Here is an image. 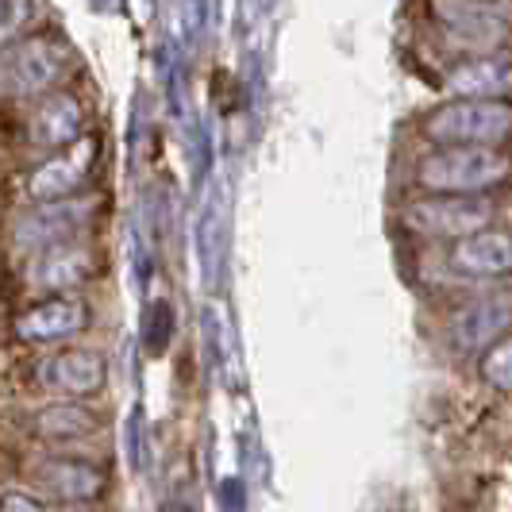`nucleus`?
<instances>
[{
    "label": "nucleus",
    "instance_id": "nucleus-1",
    "mask_svg": "<svg viewBox=\"0 0 512 512\" xmlns=\"http://www.w3.org/2000/svg\"><path fill=\"white\" fill-rule=\"evenodd\" d=\"M509 174H512V162L501 147H432V151L416 162L412 181L424 193L486 197L489 189L505 185Z\"/></svg>",
    "mask_w": 512,
    "mask_h": 512
},
{
    "label": "nucleus",
    "instance_id": "nucleus-2",
    "mask_svg": "<svg viewBox=\"0 0 512 512\" xmlns=\"http://www.w3.org/2000/svg\"><path fill=\"white\" fill-rule=\"evenodd\" d=\"M424 135L436 147H497L512 135V101L451 97L424 116Z\"/></svg>",
    "mask_w": 512,
    "mask_h": 512
},
{
    "label": "nucleus",
    "instance_id": "nucleus-3",
    "mask_svg": "<svg viewBox=\"0 0 512 512\" xmlns=\"http://www.w3.org/2000/svg\"><path fill=\"white\" fill-rule=\"evenodd\" d=\"M497 208L486 197H459V193H424L401 208V224L428 243H459L466 235L493 224Z\"/></svg>",
    "mask_w": 512,
    "mask_h": 512
},
{
    "label": "nucleus",
    "instance_id": "nucleus-4",
    "mask_svg": "<svg viewBox=\"0 0 512 512\" xmlns=\"http://www.w3.org/2000/svg\"><path fill=\"white\" fill-rule=\"evenodd\" d=\"M66 74V47L58 39H24L0 51V97L39 101L58 89Z\"/></svg>",
    "mask_w": 512,
    "mask_h": 512
},
{
    "label": "nucleus",
    "instance_id": "nucleus-5",
    "mask_svg": "<svg viewBox=\"0 0 512 512\" xmlns=\"http://www.w3.org/2000/svg\"><path fill=\"white\" fill-rule=\"evenodd\" d=\"M97 216L89 197H66V201H31L12 224V243L20 255H39L47 247L81 239Z\"/></svg>",
    "mask_w": 512,
    "mask_h": 512
},
{
    "label": "nucleus",
    "instance_id": "nucleus-6",
    "mask_svg": "<svg viewBox=\"0 0 512 512\" xmlns=\"http://www.w3.org/2000/svg\"><path fill=\"white\" fill-rule=\"evenodd\" d=\"M432 16L455 43L478 54L497 51L509 35L505 0H432Z\"/></svg>",
    "mask_w": 512,
    "mask_h": 512
},
{
    "label": "nucleus",
    "instance_id": "nucleus-7",
    "mask_svg": "<svg viewBox=\"0 0 512 512\" xmlns=\"http://www.w3.org/2000/svg\"><path fill=\"white\" fill-rule=\"evenodd\" d=\"M16 335L31 347H66L89 328V308L74 293H54L31 305L12 320Z\"/></svg>",
    "mask_w": 512,
    "mask_h": 512
},
{
    "label": "nucleus",
    "instance_id": "nucleus-8",
    "mask_svg": "<svg viewBox=\"0 0 512 512\" xmlns=\"http://www.w3.org/2000/svg\"><path fill=\"white\" fill-rule=\"evenodd\" d=\"M35 382L43 393H51L58 401H85L97 397L108 382V362L97 351H74V347H58L47 359L35 366Z\"/></svg>",
    "mask_w": 512,
    "mask_h": 512
},
{
    "label": "nucleus",
    "instance_id": "nucleus-9",
    "mask_svg": "<svg viewBox=\"0 0 512 512\" xmlns=\"http://www.w3.org/2000/svg\"><path fill=\"white\" fill-rule=\"evenodd\" d=\"M93 274H97V251L85 239H70L27 258V285L47 297L77 293L85 282H93Z\"/></svg>",
    "mask_w": 512,
    "mask_h": 512
},
{
    "label": "nucleus",
    "instance_id": "nucleus-10",
    "mask_svg": "<svg viewBox=\"0 0 512 512\" xmlns=\"http://www.w3.org/2000/svg\"><path fill=\"white\" fill-rule=\"evenodd\" d=\"M93 139L81 135L70 147L47 154L31 174H27V197L31 201H66L85 189V178L93 170Z\"/></svg>",
    "mask_w": 512,
    "mask_h": 512
},
{
    "label": "nucleus",
    "instance_id": "nucleus-11",
    "mask_svg": "<svg viewBox=\"0 0 512 512\" xmlns=\"http://www.w3.org/2000/svg\"><path fill=\"white\" fill-rule=\"evenodd\" d=\"M512 332V297L489 293V297H474L462 308L451 312L447 320V335L459 347L462 355H482L493 347L501 335Z\"/></svg>",
    "mask_w": 512,
    "mask_h": 512
},
{
    "label": "nucleus",
    "instance_id": "nucleus-12",
    "mask_svg": "<svg viewBox=\"0 0 512 512\" xmlns=\"http://www.w3.org/2000/svg\"><path fill=\"white\" fill-rule=\"evenodd\" d=\"M451 270L470 282H493V278H509L512 274V231L505 228H482L466 235L459 243H451Z\"/></svg>",
    "mask_w": 512,
    "mask_h": 512
},
{
    "label": "nucleus",
    "instance_id": "nucleus-13",
    "mask_svg": "<svg viewBox=\"0 0 512 512\" xmlns=\"http://www.w3.org/2000/svg\"><path fill=\"white\" fill-rule=\"evenodd\" d=\"M35 482L51 493L54 501H70V505H89L108 489V474L97 462L74 459V455H47L35 462Z\"/></svg>",
    "mask_w": 512,
    "mask_h": 512
},
{
    "label": "nucleus",
    "instance_id": "nucleus-14",
    "mask_svg": "<svg viewBox=\"0 0 512 512\" xmlns=\"http://www.w3.org/2000/svg\"><path fill=\"white\" fill-rule=\"evenodd\" d=\"M81 135H85V112H81L74 93L54 89L47 97H39L35 112H31V143L39 151H62V147H70Z\"/></svg>",
    "mask_w": 512,
    "mask_h": 512
},
{
    "label": "nucleus",
    "instance_id": "nucleus-15",
    "mask_svg": "<svg viewBox=\"0 0 512 512\" xmlns=\"http://www.w3.org/2000/svg\"><path fill=\"white\" fill-rule=\"evenodd\" d=\"M447 93L466 101H509L512 97V62L501 54L466 58L447 74Z\"/></svg>",
    "mask_w": 512,
    "mask_h": 512
},
{
    "label": "nucleus",
    "instance_id": "nucleus-16",
    "mask_svg": "<svg viewBox=\"0 0 512 512\" xmlns=\"http://www.w3.org/2000/svg\"><path fill=\"white\" fill-rule=\"evenodd\" d=\"M97 412L85 409L81 401H54L47 409H39L31 416V432L51 443V447H70V443H81L97 432Z\"/></svg>",
    "mask_w": 512,
    "mask_h": 512
},
{
    "label": "nucleus",
    "instance_id": "nucleus-17",
    "mask_svg": "<svg viewBox=\"0 0 512 512\" xmlns=\"http://www.w3.org/2000/svg\"><path fill=\"white\" fill-rule=\"evenodd\" d=\"M478 374L489 389L497 393H512V332L501 335L493 347H486L478 355Z\"/></svg>",
    "mask_w": 512,
    "mask_h": 512
},
{
    "label": "nucleus",
    "instance_id": "nucleus-18",
    "mask_svg": "<svg viewBox=\"0 0 512 512\" xmlns=\"http://www.w3.org/2000/svg\"><path fill=\"white\" fill-rule=\"evenodd\" d=\"M0 512H43V505H39L31 493L4 489V493H0Z\"/></svg>",
    "mask_w": 512,
    "mask_h": 512
},
{
    "label": "nucleus",
    "instance_id": "nucleus-19",
    "mask_svg": "<svg viewBox=\"0 0 512 512\" xmlns=\"http://www.w3.org/2000/svg\"><path fill=\"white\" fill-rule=\"evenodd\" d=\"M12 16H16V12H12V0H0V39H8V27L16 24Z\"/></svg>",
    "mask_w": 512,
    "mask_h": 512
}]
</instances>
